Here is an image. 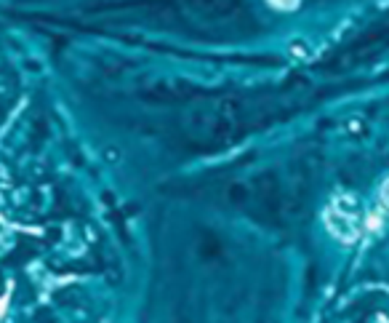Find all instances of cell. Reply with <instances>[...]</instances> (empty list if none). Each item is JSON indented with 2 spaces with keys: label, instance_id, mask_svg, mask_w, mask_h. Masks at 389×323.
I'll list each match as a JSON object with an SVG mask.
<instances>
[{
  "label": "cell",
  "instance_id": "cell-1",
  "mask_svg": "<svg viewBox=\"0 0 389 323\" xmlns=\"http://www.w3.org/2000/svg\"><path fill=\"white\" fill-rule=\"evenodd\" d=\"M275 9H296L299 6V0H269Z\"/></svg>",
  "mask_w": 389,
  "mask_h": 323
}]
</instances>
